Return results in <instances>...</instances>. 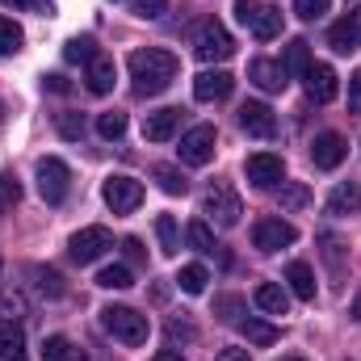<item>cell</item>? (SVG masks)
<instances>
[{"instance_id": "cb8c5ba5", "label": "cell", "mask_w": 361, "mask_h": 361, "mask_svg": "<svg viewBox=\"0 0 361 361\" xmlns=\"http://www.w3.org/2000/svg\"><path fill=\"white\" fill-rule=\"evenodd\" d=\"M25 332L17 324H0V361H25Z\"/></svg>"}, {"instance_id": "30bf717a", "label": "cell", "mask_w": 361, "mask_h": 361, "mask_svg": "<svg viewBox=\"0 0 361 361\" xmlns=\"http://www.w3.org/2000/svg\"><path fill=\"white\" fill-rule=\"evenodd\" d=\"M298 240V231H294V223H286V219H257V227H252V244L261 248V252H277V248H290Z\"/></svg>"}, {"instance_id": "d590c367", "label": "cell", "mask_w": 361, "mask_h": 361, "mask_svg": "<svg viewBox=\"0 0 361 361\" xmlns=\"http://www.w3.org/2000/svg\"><path fill=\"white\" fill-rule=\"evenodd\" d=\"M55 126H59V135H63L68 143H76V139L85 135V118H80L76 109H63V114H55Z\"/></svg>"}, {"instance_id": "f35d334b", "label": "cell", "mask_w": 361, "mask_h": 361, "mask_svg": "<svg viewBox=\"0 0 361 361\" xmlns=\"http://www.w3.org/2000/svg\"><path fill=\"white\" fill-rule=\"evenodd\" d=\"M17 202H21V185H17V177L0 173V214H4V210H13Z\"/></svg>"}, {"instance_id": "7dc6e473", "label": "cell", "mask_w": 361, "mask_h": 361, "mask_svg": "<svg viewBox=\"0 0 361 361\" xmlns=\"http://www.w3.org/2000/svg\"><path fill=\"white\" fill-rule=\"evenodd\" d=\"M219 311H223V319H235L240 302H235V298H219Z\"/></svg>"}, {"instance_id": "4fadbf2b", "label": "cell", "mask_w": 361, "mask_h": 361, "mask_svg": "<svg viewBox=\"0 0 361 361\" xmlns=\"http://www.w3.org/2000/svg\"><path fill=\"white\" fill-rule=\"evenodd\" d=\"M302 80H307V97H311L315 105H328V101H336V92H341V80H336V72H332L328 63H311V68L302 72Z\"/></svg>"}, {"instance_id": "60d3db41", "label": "cell", "mask_w": 361, "mask_h": 361, "mask_svg": "<svg viewBox=\"0 0 361 361\" xmlns=\"http://www.w3.org/2000/svg\"><path fill=\"white\" fill-rule=\"evenodd\" d=\"M122 252H126V261H130V265H143V261H147V248H143V240H135V235H126V240H122Z\"/></svg>"}, {"instance_id": "2e32d148", "label": "cell", "mask_w": 361, "mask_h": 361, "mask_svg": "<svg viewBox=\"0 0 361 361\" xmlns=\"http://www.w3.org/2000/svg\"><path fill=\"white\" fill-rule=\"evenodd\" d=\"M231 89H235V76H231V72H223V68L202 72V76L193 80V97H197V101H227Z\"/></svg>"}, {"instance_id": "44dd1931", "label": "cell", "mask_w": 361, "mask_h": 361, "mask_svg": "<svg viewBox=\"0 0 361 361\" xmlns=\"http://www.w3.org/2000/svg\"><path fill=\"white\" fill-rule=\"evenodd\" d=\"M30 277H34V290H38L42 298H63V294H68L63 273L51 269V265H30Z\"/></svg>"}, {"instance_id": "f5cc1de1", "label": "cell", "mask_w": 361, "mask_h": 361, "mask_svg": "<svg viewBox=\"0 0 361 361\" xmlns=\"http://www.w3.org/2000/svg\"><path fill=\"white\" fill-rule=\"evenodd\" d=\"M281 361H307V357H281Z\"/></svg>"}, {"instance_id": "ab89813d", "label": "cell", "mask_w": 361, "mask_h": 361, "mask_svg": "<svg viewBox=\"0 0 361 361\" xmlns=\"http://www.w3.org/2000/svg\"><path fill=\"white\" fill-rule=\"evenodd\" d=\"M328 8H332V0H294V13H298L302 21H319Z\"/></svg>"}, {"instance_id": "74e56055", "label": "cell", "mask_w": 361, "mask_h": 361, "mask_svg": "<svg viewBox=\"0 0 361 361\" xmlns=\"http://www.w3.org/2000/svg\"><path fill=\"white\" fill-rule=\"evenodd\" d=\"M25 315V298L17 294V290H0V319H21Z\"/></svg>"}, {"instance_id": "c3c4849f", "label": "cell", "mask_w": 361, "mask_h": 361, "mask_svg": "<svg viewBox=\"0 0 361 361\" xmlns=\"http://www.w3.org/2000/svg\"><path fill=\"white\" fill-rule=\"evenodd\" d=\"M219 361H252V357H248V349H223Z\"/></svg>"}, {"instance_id": "7a4b0ae2", "label": "cell", "mask_w": 361, "mask_h": 361, "mask_svg": "<svg viewBox=\"0 0 361 361\" xmlns=\"http://www.w3.org/2000/svg\"><path fill=\"white\" fill-rule=\"evenodd\" d=\"M101 328L114 336V341H122V345H143L147 336H152V324H147V315L143 311H135V307H105L101 311Z\"/></svg>"}, {"instance_id": "f546056e", "label": "cell", "mask_w": 361, "mask_h": 361, "mask_svg": "<svg viewBox=\"0 0 361 361\" xmlns=\"http://www.w3.org/2000/svg\"><path fill=\"white\" fill-rule=\"evenodd\" d=\"M97 286L101 290H126V286H135V273L126 269V265H105V269L97 273Z\"/></svg>"}, {"instance_id": "f6af8a7d", "label": "cell", "mask_w": 361, "mask_h": 361, "mask_svg": "<svg viewBox=\"0 0 361 361\" xmlns=\"http://www.w3.org/2000/svg\"><path fill=\"white\" fill-rule=\"evenodd\" d=\"M319 244H324V257H328V261L341 269V240H336V235H324Z\"/></svg>"}, {"instance_id": "603a6c76", "label": "cell", "mask_w": 361, "mask_h": 361, "mask_svg": "<svg viewBox=\"0 0 361 361\" xmlns=\"http://www.w3.org/2000/svg\"><path fill=\"white\" fill-rule=\"evenodd\" d=\"M361 206V185L357 180H345V185H336L332 193H328V214H349V210H357Z\"/></svg>"}, {"instance_id": "f907efd6", "label": "cell", "mask_w": 361, "mask_h": 361, "mask_svg": "<svg viewBox=\"0 0 361 361\" xmlns=\"http://www.w3.org/2000/svg\"><path fill=\"white\" fill-rule=\"evenodd\" d=\"M0 4H4V8H34L38 0H0Z\"/></svg>"}, {"instance_id": "f1b7e54d", "label": "cell", "mask_w": 361, "mask_h": 361, "mask_svg": "<svg viewBox=\"0 0 361 361\" xmlns=\"http://www.w3.org/2000/svg\"><path fill=\"white\" fill-rule=\"evenodd\" d=\"M277 202H281V210H302V206L311 202V189H307L302 180H281Z\"/></svg>"}, {"instance_id": "83f0119b", "label": "cell", "mask_w": 361, "mask_h": 361, "mask_svg": "<svg viewBox=\"0 0 361 361\" xmlns=\"http://www.w3.org/2000/svg\"><path fill=\"white\" fill-rule=\"evenodd\" d=\"M281 68H286L290 76H302V72L311 68V51H307V42H302V38H294V42L286 47V59H281Z\"/></svg>"}, {"instance_id": "ffe728a7", "label": "cell", "mask_w": 361, "mask_h": 361, "mask_svg": "<svg viewBox=\"0 0 361 361\" xmlns=\"http://www.w3.org/2000/svg\"><path fill=\"white\" fill-rule=\"evenodd\" d=\"M89 92L92 97H105V92L114 89V80H118V68H114V59H105V55H97L89 63Z\"/></svg>"}, {"instance_id": "9c48e42d", "label": "cell", "mask_w": 361, "mask_h": 361, "mask_svg": "<svg viewBox=\"0 0 361 361\" xmlns=\"http://www.w3.org/2000/svg\"><path fill=\"white\" fill-rule=\"evenodd\" d=\"M180 164H189V169H202V164H210L214 160V126H193V130H185L180 135Z\"/></svg>"}, {"instance_id": "7402d4cb", "label": "cell", "mask_w": 361, "mask_h": 361, "mask_svg": "<svg viewBox=\"0 0 361 361\" xmlns=\"http://www.w3.org/2000/svg\"><path fill=\"white\" fill-rule=\"evenodd\" d=\"M286 281H290V290H294V298H302V302H315V273L307 261H294L290 269H286Z\"/></svg>"}, {"instance_id": "836d02e7", "label": "cell", "mask_w": 361, "mask_h": 361, "mask_svg": "<svg viewBox=\"0 0 361 361\" xmlns=\"http://www.w3.org/2000/svg\"><path fill=\"white\" fill-rule=\"evenodd\" d=\"M21 42H25L21 25H17V21H8V17H0V55H17V51H21Z\"/></svg>"}, {"instance_id": "5b68a950", "label": "cell", "mask_w": 361, "mask_h": 361, "mask_svg": "<svg viewBox=\"0 0 361 361\" xmlns=\"http://www.w3.org/2000/svg\"><path fill=\"white\" fill-rule=\"evenodd\" d=\"M114 248V235H109V227H80L72 240H68V257L76 261V265H92V261H101L105 252Z\"/></svg>"}, {"instance_id": "52a82bcc", "label": "cell", "mask_w": 361, "mask_h": 361, "mask_svg": "<svg viewBox=\"0 0 361 361\" xmlns=\"http://www.w3.org/2000/svg\"><path fill=\"white\" fill-rule=\"evenodd\" d=\"M38 193H42V202L47 206H59L63 197H68V189H72V173H68V164L59 160V156H47V160H38Z\"/></svg>"}, {"instance_id": "1f68e13d", "label": "cell", "mask_w": 361, "mask_h": 361, "mask_svg": "<svg viewBox=\"0 0 361 361\" xmlns=\"http://www.w3.org/2000/svg\"><path fill=\"white\" fill-rule=\"evenodd\" d=\"M97 135H101V139H122V135H126V114H122V109L101 114V118H97Z\"/></svg>"}, {"instance_id": "ac0fdd59", "label": "cell", "mask_w": 361, "mask_h": 361, "mask_svg": "<svg viewBox=\"0 0 361 361\" xmlns=\"http://www.w3.org/2000/svg\"><path fill=\"white\" fill-rule=\"evenodd\" d=\"M248 76H252L257 89H265V92H281L286 85H290V72H286L281 63H273V59H252Z\"/></svg>"}, {"instance_id": "4dcf8cb0", "label": "cell", "mask_w": 361, "mask_h": 361, "mask_svg": "<svg viewBox=\"0 0 361 361\" xmlns=\"http://www.w3.org/2000/svg\"><path fill=\"white\" fill-rule=\"evenodd\" d=\"M206 281H210V273H206V265H180V273H177V286L185 290V294H202V290H206Z\"/></svg>"}, {"instance_id": "bcb514c9", "label": "cell", "mask_w": 361, "mask_h": 361, "mask_svg": "<svg viewBox=\"0 0 361 361\" xmlns=\"http://www.w3.org/2000/svg\"><path fill=\"white\" fill-rule=\"evenodd\" d=\"M42 89H47V92H68V80L51 72V76H42Z\"/></svg>"}, {"instance_id": "b9f144b4", "label": "cell", "mask_w": 361, "mask_h": 361, "mask_svg": "<svg viewBox=\"0 0 361 361\" xmlns=\"http://www.w3.org/2000/svg\"><path fill=\"white\" fill-rule=\"evenodd\" d=\"M197 332H193V324H185V319H169V341H193Z\"/></svg>"}, {"instance_id": "816d5d0a", "label": "cell", "mask_w": 361, "mask_h": 361, "mask_svg": "<svg viewBox=\"0 0 361 361\" xmlns=\"http://www.w3.org/2000/svg\"><path fill=\"white\" fill-rule=\"evenodd\" d=\"M353 319L361 324V290H357V298H353Z\"/></svg>"}, {"instance_id": "681fc988", "label": "cell", "mask_w": 361, "mask_h": 361, "mask_svg": "<svg viewBox=\"0 0 361 361\" xmlns=\"http://www.w3.org/2000/svg\"><path fill=\"white\" fill-rule=\"evenodd\" d=\"M152 361H185V357H180L177 349H160V353H156Z\"/></svg>"}, {"instance_id": "5bb4252c", "label": "cell", "mask_w": 361, "mask_h": 361, "mask_svg": "<svg viewBox=\"0 0 361 361\" xmlns=\"http://www.w3.org/2000/svg\"><path fill=\"white\" fill-rule=\"evenodd\" d=\"M328 47L336 55H349V51H361V8H353L349 17H341L332 30H328Z\"/></svg>"}, {"instance_id": "4316f807", "label": "cell", "mask_w": 361, "mask_h": 361, "mask_svg": "<svg viewBox=\"0 0 361 361\" xmlns=\"http://www.w3.org/2000/svg\"><path fill=\"white\" fill-rule=\"evenodd\" d=\"M240 332H244V341H248V345H273V341H277V328L265 324V319H252V315H248V319H240Z\"/></svg>"}, {"instance_id": "9a60e30c", "label": "cell", "mask_w": 361, "mask_h": 361, "mask_svg": "<svg viewBox=\"0 0 361 361\" xmlns=\"http://www.w3.org/2000/svg\"><path fill=\"white\" fill-rule=\"evenodd\" d=\"M240 126H244L252 139H269L273 130H277V118H273V109L265 101H244V105H240Z\"/></svg>"}, {"instance_id": "d4e9b609", "label": "cell", "mask_w": 361, "mask_h": 361, "mask_svg": "<svg viewBox=\"0 0 361 361\" xmlns=\"http://www.w3.org/2000/svg\"><path fill=\"white\" fill-rule=\"evenodd\" d=\"M42 357H47V361H89V357H85V349H76L68 336H47Z\"/></svg>"}, {"instance_id": "d6a6232c", "label": "cell", "mask_w": 361, "mask_h": 361, "mask_svg": "<svg viewBox=\"0 0 361 361\" xmlns=\"http://www.w3.org/2000/svg\"><path fill=\"white\" fill-rule=\"evenodd\" d=\"M185 235H189V244H193L197 252H219V240H214V231H210V227H206L202 219H193Z\"/></svg>"}, {"instance_id": "e575fe53", "label": "cell", "mask_w": 361, "mask_h": 361, "mask_svg": "<svg viewBox=\"0 0 361 361\" xmlns=\"http://www.w3.org/2000/svg\"><path fill=\"white\" fill-rule=\"evenodd\" d=\"M156 180H160V189H164V193H173V197H180V193L189 189L185 173H180V169H173V164H160V169H156Z\"/></svg>"}, {"instance_id": "484cf974", "label": "cell", "mask_w": 361, "mask_h": 361, "mask_svg": "<svg viewBox=\"0 0 361 361\" xmlns=\"http://www.w3.org/2000/svg\"><path fill=\"white\" fill-rule=\"evenodd\" d=\"M156 235H160V252L164 257H177L180 231H177V219L173 214H156Z\"/></svg>"}, {"instance_id": "ba28073f", "label": "cell", "mask_w": 361, "mask_h": 361, "mask_svg": "<svg viewBox=\"0 0 361 361\" xmlns=\"http://www.w3.org/2000/svg\"><path fill=\"white\" fill-rule=\"evenodd\" d=\"M101 197H105V206H109L114 214H130V210H139V202H143V180L109 177L101 185Z\"/></svg>"}, {"instance_id": "8992f818", "label": "cell", "mask_w": 361, "mask_h": 361, "mask_svg": "<svg viewBox=\"0 0 361 361\" xmlns=\"http://www.w3.org/2000/svg\"><path fill=\"white\" fill-rule=\"evenodd\" d=\"M202 214H210L219 227H235L240 214H244V202L231 185H210L206 197H202Z\"/></svg>"}, {"instance_id": "7bdbcfd3", "label": "cell", "mask_w": 361, "mask_h": 361, "mask_svg": "<svg viewBox=\"0 0 361 361\" xmlns=\"http://www.w3.org/2000/svg\"><path fill=\"white\" fill-rule=\"evenodd\" d=\"M169 8V0H135V13L139 17H160Z\"/></svg>"}, {"instance_id": "8fae6325", "label": "cell", "mask_w": 361, "mask_h": 361, "mask_svg": "<svg viewBox=\"0 0 361 361\" xmlns=\"http://www.w3.org/2000/svg\"><path fill=\"white\" fill-rule=\"evenodd\" d=\"M244 177L252 180L257 189H277L281 177H286V160L273 156V152H257V156L244 160Z\"/></svg>"}, {"instance_id": "6da1fadb", "label": "cell", "mask_w": 361, "mask_h": 361, "mask_svg": "<svg viewBox=\"0 0 361 361\" xmlns=\"http://www.w3.org/2000/svg\"><path fill=\"white\" fill-rule=\"evenodd\" d=\"M126 68H130V80H135L139 97H156V92H164L177 80L180 59L173 51H164V47H147V51H135L126 59Z\"/></svg>"}, {"instance_id": "ee69618b", "label": "cell", "mask_w": 361, "mask_h": 361, "mask_svg": "<svg viewBox=\"0 0 361 361\" xmlns=\"http://www.w3.org/2000/svg\"><path fill=\"white\" fill-rule=\"evenodd\" d=\"M349 109H353V114H361V68L349 76Z\"/></svg>"}, {"instance_id": "8d00e7d4", "label": "cell", "mask_w": 361, "mask_h": 361, "mask_svg": "<svg viewBox=\"0 0 361 361\" xmlns=\"http://www.w3.org/2000/svg\"><path fill=\"white\" fill-rule=\"evenodd\" d=\"M63 59H68V63H92V59H97V42H92V38H72V42L63 47Z\"/></svg>"}, {"instance_id": "e0dca14e", "label": "cell", "mask_w": 361, "mask_h": 361, "mask_svg": "<svg viewBox=\"0 0 361 361\" xmlns=\"http://www.w3.org/2000/svg\"><path fill=\"white\" fill-rule=\"evenodd\" d=\"M180 114H185V109H173V105L147 114V118H143V139H147V143H169L180 126Z\"/></svg>"}, {"instance_id": "7c38bea8", "label": "cell", "mask_w": 361, "mask_h": 361, "mask_svg": "<svg viewBox=\"0 0 361 361\" xmlns=\"http://www.w3.org/2000/svg\"><path fill=\"white\" fill-rule=\"evenodd\" d=\"M349 156V143H345V135H336V130H324V135H315V143H311V164L315 169H336L341 160Z\"/></svg>"}, {"instance_id": "d6986e66", "label": "cell", "mask_w": 361, "mask_h": 361, "mask_svg": "<svg viewBox=\"0 0 361 361\" xmlns=\"http://www.w3.org/2000/svg\"><path fill=\"white\" fill-rule=\"evenodd\" d=\"M252 302H257L261 311H269V315H286V311H290V294H286L277 281H261V286L252 290Z\"/></svg>"}, {"instance_id": "3957f363", "label": "cell", "mask_w": 361, "mask_h": 361, "mask_svg": "<svg viewBox=\"0 0 361 361\" xmlns=\"http://www.w3.org/2000/svg\"><path fill=\"white\" fill-rule=\"evenodd\" d=\"M235 17H240V25H248V34L261 38V42H269V38L281 34V8H273V4H261V0H235Z\"/></svg>"}, {"instance_id": "277c9868", "label": "cell", "mask_w": 361, "mask_h": 361, "mask_svg": "<svg viewBox=\"0 0 361 361\" xmlns=\"http://www.w3.org/2000/svg\"><path fill=\"white\" fill-rule=\"evenodd\" d=\"M193 55H197L202 63H223V59L235 55V38L227 34L223 21H206V25L197 30V38H193Z\"/></svg>"}]
</instances>
